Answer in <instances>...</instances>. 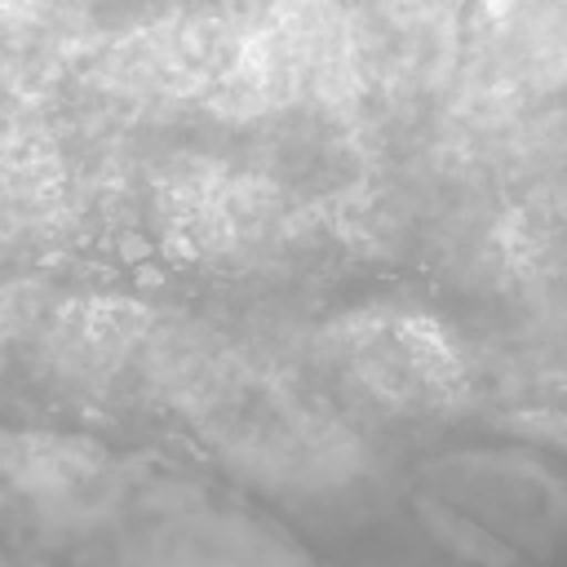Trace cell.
Returning a JSON list of instances; mask_svg holds the SVG:
<instances>
[{
  "label": "cell",
  "instance_id": "obj_2",
  "mask_svg": "<svg viewBox=\"0 0 567 567\" xmlns=\"http://www.w3.org/2000/svg\"><path fill=\"white\" fill-rule=\"evenodd\" d=\"M416 518L425 523V532L434 540H443L461 558H478V563H509L514 558V549L492 527L474 523L461 505H443L439 496H416Z\"/></svg>",
  "mask_w": 567,
  "mask_h": 567
},
{
  "label": "cell",
  "instance_id": "obj_1",
  "mask_svg": "<svg viewBox=\"0 0 567 567\" xmlns=\"http://www.w3.org/2000/svg\"><path fill=\"white\" fill-rule=\"evenodd\" d=\"M9 478L53 536H115V558L142 563H279L306 558L257 509L173 474L151 456H111L89 443H35L9 456Z\"/></svg>",
  "mask_w": 567,
  "mask_h": 567
}]
</instances>
